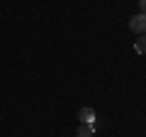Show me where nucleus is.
Masks as SVG:
<instances>
[{
  "mask_svg": "<svg viewBox=\"0 0 146 137\" xmlns=\"http://www.w3.org/2000/svg\"><path fill=\"white\" fill-rule=\"evenodd\" d=\"M139 7H141V12L146 15V0H139Z\"/></svg>",
  "mask_w": 146,
  "mask_h": 137,
  "instance_id": "5",
  "label": "nucleus"
},
{
  "mask_svg": "<svg viewBox=\"0 0 146 137\" xmlns=\"http://www.w3.org/2000/svg\"><path fill=\"white\" fill-rule=\"evenodd\" d=\"M78 118H80V122H85V125H93V120H95V110H93V108H80Z\"/></svg>",
  "mask_w": 146,
  "mask_h": 137,
  "instance_id": "2",
  "label": "nucleus"
},
{
  "mask_svg": "<svg viewBox=\"0 0 146 137\" xmlns=\"http://www.w3.org/2000/svg\"><path fill=\"white\" fill-rule=\"evenodd\" d=\"M93 132H95V127H93V125H85V122H83V125L78 127V132H76V137H93Z\"/></svg>",
  "mask_w": 146,
  "mask_h": 137,
  "instance_id": "3",
  "label": "nucleus"
},
{
  "mask_svg": "<svg viewBox=\"0 0 146 137\" xmlns=\"http://www.w3.org/2000/svg\"><path fill=\"white\" fill-rule=\"evenodd\" d=\"M129 30L136 32V34H146V15L144 12H139V15H134L129 20Z\"/></svg>",
  "mask_w": 146,
  "mask_h": 137,
  "instance_id": "1",
  "label": "nucleus"
},
{
  "mask_svg": "<svg viewBox=\"0 0 146 137\" xmlns=\"http://www.w3.org/2000/svg\"><path fill=\"white\" fill-rule=\"evenodd\" d=\"M134 49L139 54H146V34H139V39L134 42Z\"/></svg>",
  "mask_w": 146,
  "mask_h": 137,
  "instance_id": "4",
  "label": "nucleus"
}]
</instances>
